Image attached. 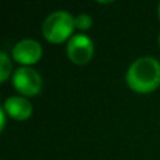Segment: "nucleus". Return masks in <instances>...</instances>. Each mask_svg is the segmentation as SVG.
I'll return each instance as SVG.
<instances>
[{
  "instance_id": "obj_1",
  "label": "nucleus",
  "mask_w": 160,
  "mask_h": 160,
  "mask_svg": "<svg viewBox=\"0 0 160 160\" xmlns=\"http://www.w3.org/2000/svg\"><path fill=\"white\" fill-rule=\"evenodd\" d=\"M127 83L136 93L155 91L160 86V62L152 56L136 59L127 72Z\"/></svg>"
},
{
  "instance_id": "obj_2",
  "label": "nucleus",
  "mask_w": 160,
  "mask_h": 160,
  "mask_svg": "<svg viewBox=\"0 0 160 160\" xmlns=\"http://www.w3.org/2000/svg\"><path fill=\"white\" fill-rule=\"evenodd\" d=\"M76 28L75 17L68 11H55L45 18L42 24V35L52 44H61L72 38Z\"/></svg>"
},
{
  "instance_id": "obj_3",
  "label": "nucleus",
  "mask_w": 160,
  "mask_h": 160,
  "mask_svg": "<svg viewBox=\"0 0 160 160\" xmlns=\"http://www.w3.org/2000/svg\"><path fill=\"white\" fill-rule=\"evenodd\" d=\"M13 84L20 94L25 97L37 96L42 88V79L37 70L32 68L22 66L14 72Z\"/></svg>"
},
{
  "instance_id": "obj_4",
  "label": "nucleus",
  "mask_w": 160,
  "mask_h": 160,
  "mask_svg": "<svg viewBox=\"0 0 160 160\" xmlns=\"http://www.w3.org/2000/svg\"><path fill=\"white\" fill-rule=\"evenodd\" d=\"M66 53L73 63L76 65L88 63L94 53L93 41L84 34H76L68 42Z\"/></svg>"
},
{
  "instance_id": "obj_5",
  "label": "nucleus",
  "mask_w": 160,
  "mask_h": 160,
  "mask_svg": "<svg viewBox=\"0 0 160 160\" xmlns=\"http://www.w3.org/2000/svg\"><path fill=\"white\" fill-rule=\"evenodd\" d=\"M11 55H13L14 61H17L24 66H28V65L37 63L41 59L42 47L39 45V42L34 41V39H22L13 47Z\"/></svg>"
},
{
  "instance_id": "obj_6",
  "label": "nucleus",
  "mask_w": 160,
  "mask_h": 160,
  "mask_svg": "<svg viewBox=\"0 0 160 160\" xmlns=\"http://www.w3.org/2000/svg\"><path fill=\"white\" fill-rule=\"evenodd\" d=\"M3 110L11 118L17 119V121H24V119L30 118L32 114V104L25 97L13 96L6 98L4 104H3Z\"/></svg>"
},
{
  "instance_id": "obj_7",
  "label": "nucleus",
  "mask_w": 160,
  "mask_h": 160,
  "mask_svg": "<svg viewBox=\"0 0 160 160\" xmlns=\"http://www.w3.org/2000/svg\"><path fill=\"white\" fill-rule=\"evenodd\" d=\"M11 61L10 58L7 56V53L2 52L0 53V82L4 83L6 80L8 79L11 73Z\"/></svg>"
},
{
  "instance_id": "obj_8",
  "label": "nucleus",
  "mask_w": 160,
  "mask_h": 160,
  "mask_svg": "<svg viewBox=\"0 0 160 160\" xmlns=\"http://www.w3.org/2000/svg\"><path fill=\"white\" fill-rule=\"evenodd\" d=\"M75 24H76V28L86 31L93 25V18L88 14H79L78 17H75Z\"/></svg>"
},
{
  "instance_id": "obj_9",
  "label": "nucleus",
  "mask_w": 160,
  "mask_h": 160,
  "mask_svg": "<svg viewBox=\"0 0 160 160\" xmlns=\"http://www.w3.org/2000/svg\"><path fill=\"white\" fill-rule=\"evenodd\" d=\"M0 118H2V124H0V129H4V127H6V111L3 110H0Z\"/></svg>"
},
{
  "instance_id": "obj_10",
  "label": "nucleus",
  "mask_w": 160,
  "mask_h": 160,
  "mask_svg": "<svg viewBox=\"0 0 160 160\" xmlns=\"http://www.w3.org/2000/svg\"><path fill=\"white\" fill-rule=\"evenodd\" d=\"M158 13H159V18H160V4H159V10H158Z\"/></svg>"
},
{
  "instance_id": "obj_11",
  "label": "nucleus",
  "mask_w": 160,
  "mask_h": 160,
  "mask_svg": "<svg viewBox=\"0 0 160 160\" xmlns=\"http://www.w3.org/2000/svg\"><path fill=\"white\" fill-rule=\"evenodd\" d=\"M159 44H160V35H159Z\"/></svg>"
}]
</instances>
